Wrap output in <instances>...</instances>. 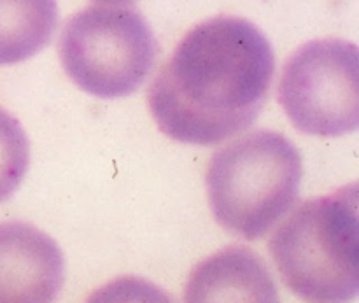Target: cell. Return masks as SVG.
Segmentation results:
<instances>
[{"label": "cell", "mask_w": 359, "mask_h": 303, "mask_svg": "<svg viewBox=\"0 0 359 303\" xmlns=\"http://www.w3.org/2000/svg\"><path fill=\"white\" fill-rule=\"evenodd\" d=\"M276 55L244 18L196 25L149 88L151 114L170 139L214 146L255 125L269 98Z\"/></svg>", "instance_id": "1"}, {"label": "cell", "mask_w": 359, "mask_h": 303, "mask_svg": "<svg viewBox=\"0 0 359 303\" xmlns=\"http://www.w3.org/2000/svg\"><path fill=\"white\" fill-rule=\"evenodd\" d=\"M359 189L349 184L300 203L269 251L287 290L309 303H351L359 293Z\"/></svg>", "instance_id": "2"}, {"label": "cell", "mask_w": 359, "mask_h": 303, "mask_svg": "<svg viewBox=\"0 0 359 303\" xmlns=\"http://www.w3.org/2000/svg\"><path fill=\"white\" fill-rule=\"evenodd\" d=\"M302 177L300 151L290 139L272 130L249 133L210 158V210L231 235L258 241L294 206Z\"/></svg>", "instance_id": "3"}, {"label": "cell", "mask_w": 359, "mask_h": 303, "mask_svg": "<svg viewBox=\"0 0 359 303\" xmlns=\"http://www.w3.org/2000/svg\"><path fill=\"white\" fill-rule=\"evenodd\" d=\"M58 55L81 90L98 98H121L135 93L153 72L158 42L139 11L91 6L69 18Z\"/></svg>", "instance_id": "4"}, {"label": "cell", "mask_w": 359, "mask_h": 303, "mask_svg": "<svg viewBox=\"0 0 359 303\" xmlns=\"http://www.w3.org/2000/svg\"><path fill=\"white\" fill-rule=\"evenodd\" d=\"M279 102L300 132L340 137L359 126V51L344 39L302 46L284 65Z\"/></svg>", "instance_id": "5"}, {"label": "cell", "mask_w": 359, "mask_h": 303, "mask_svg": "<svg viewBox=\"0 0 359 303\" xmlns=\"http://www.w3.org/2000/svg\"><path fill=\"white\" fill-rule=\"evenodd\" d=\"M65 281L55 238L21 221L0 223V303H53Z\"/></svg>", "instance_id": "6"}, {"label": "cell", "mask_w": 359, "mask_h": 303, "mask_svg": "<svg viewBox=\"0 0 359 303\" xmlns=\"http://www.w3.org/2000/svg\"><path fill=\"white\" fill-rule=\"evenodd\" d=\"M184 303H280V298L262 256L245 245H230L196 265Z\"/></svg>", "instance_id": "7"}, {"label": "cell", "mask_w": 359, "mask_h": 303, "mask_svg": "<svg viewBox=\"0 0 359 303\" xmlns=\"http://www.w3.org/2000/svg\"><path fill=\"white\" fill-rule=\"evenodd\" d=\"M56 25V0H0V65L21 63L42 51Z\"/></svg>", "instance_id": "8"}, {"label": "cell", "mask_w": 359, "mask_h": 303, "mask_svg": "<svg viewBox=\"0 0 359 303\" xmlns=\"http://www.w3.org/2000/svg\"><path fill=\"white\" fill-rule=\"evenodd\" d=\"M30 165V142L13 114L0 107V202L20 188Z\"/></svg>", "instance_id": "9"}, {"label": "cell", "mask_w": 359, "mask_h": 303, "mask_svg": "<svg viewBox=\"0 0 359 303\" xmlns=\"http://www.w3.org/2000/svg\"><path fill=\"white\" fill-rule=\"evenodd\" d=\"M86 303H175V300L156 284L128 276L98 288Z\"/></svg>", "instance_id": "10"}, {"label": "cell", "mask_w": 359, "mask_h": 303, "mask_svg": "<svg viewBox=\"0 0 359 303\" xmlns=\"http://www.w3.org/2000/svg\"><path fill=\"white\" fill-rule=\"evenodd\" d=\"M97 2H104V4H130V2H135V0H97Z\"/></svg>", "instance_id": "11"}]
</instances>
